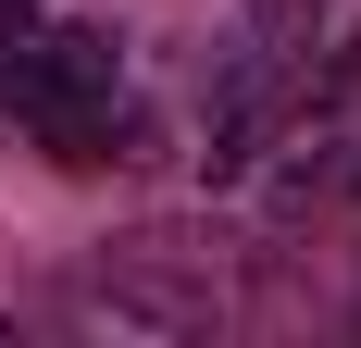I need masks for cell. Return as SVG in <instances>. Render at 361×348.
Wrapping results in <instances>:
<instances>
[{
  "instance_id": "cell-1",
  "label": "cell",
  "mask_w": 361,
  "mask_h": 348,
  "mask_svg": "<svg viewBox=\"0 0 361 348\" xmlns=\"http://www.w3.org/2000/svg\"><path fill=\"white\" fill-rule=\"evenodd\" d=\"M13 125H37L50 162H137V125H125V50H112L100 25H37V63H25Z\"/></svg>"
},
{
  "instance_id": "cell-2",
  "label": "cell",
  "mask_w": 361,
  "mask_h": 348,
  "mask_svg": "<svg viewBox=\"0 0 361 348\" xmlns=\"http://www.w3.org/2000/svg\"><path fill=\"white\" fill-rule=\"evenodd\" d=\"M87 299L112 323H149V336H212L224 323V274H212V249H187V237H125L87 274Z\"/></svg>"
},
{
  "instance_id": "cell-3",
  "label": "cell",
  "mask_w": 361,
  "mask_h": 348,
  "mask_svg": "<svg viewBox=\"0 0 361 348\" xmlns=\"http://www.w3.org/2000/svg\"><path fill=\"white\" fill-rule=\"evenodd\" d=\"M237 25H250V63H299L312 25H324V0H237Z\"/></svg>"
}]
</instances>
